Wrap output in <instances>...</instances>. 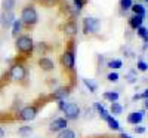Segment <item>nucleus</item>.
<instances>
[{"instance_id": "7", "label": "nucleus", "mask_w": 148, "mask_h": 138, "mask_svg": "<svg viewBox=\"0 0 148 138\" xmlns=\"http://www.w3.org/2000/svg\"><path fill=\"white\" fill-rule=\"evenodd\" d=\"M61 62H62V66L68 70H73L74 66H76V55H74V51L73 49H68L62 54L61 57Z\"/></svg>"}, {"instance_id": "25", "label": "nucleus", "mask_w": 148, "mask_h": 138, "mask_svg": "<svg viewBox=\"0 0 148 138\" xmlns=\"http://www.w3.org/2000/svg\"><path fill=\"white\" fill-rule=\"evenodd\" d=\"M136 34H138V37H141L145 43H148V33H147V28L145 27L141 26L139 28H136Z\"/></svg>"}, {"instance_id": "14", "label": "nucleus", "mask_w": 148, "mask_h": 138, "mask_svg": "<svg viewBox=\"0 0 148 138\" xmlns=\"http://www.w3.org/2000/svg\"><path fill=\"white\" fill-rule=\"evenodd\" d=\"M64 31L67 33V34H70V36H73V34H77V26H76V22H73V21H68V22H65L64 24Z\"/></svg>"}, {"instance_id": "3", "label": "nucleus", "mask_w": 148, "mask_h": 138, "mask_svg": "<svg viewBox=\"0 0 148 138\" xmlns=\"http://www.w3.org/2000/svg\"><path fill=\"white\" fill-rule=\"evenodd\" d=\"M27 76V70L25 67H24V64H21V62H16V64L10 66V70H9V77L12 80L15 82H21L24 80Z\"/></svg>"}, {"instance_id": "21", "label": "nucleus", "mask_w": 148, "mask_h": 138, "mask_svg": "<svg viewBox=\"0 0 148 138\" xmlns=\"http://www.w3.org/2000/svg\"><path fill=\"white\" fill-rule=\"evenodd\" d=\"M56 138H76V132L70 128H65L61 132H58V137Z\"/></svg>"}, {"instance_id": "24", "label": "nucleus", "mask_w": 148, "mask_h": 138, "mask_svg": "<svg viewBox=\"0 0 148 138\" xmlns=\"http://www.w3.org/2000/svg\"><path fill=\"white\" fill-rule=\"evenodd\" d=\"M107 66H108L111 70H119V68H121V66H123V61H121V59H110Z\"/></svg>"}, {"instance_id": "30", "label": "nucleus", "mask_w": 148, "mask_h": 138, "mask_svg": "<svg viewBox=\"0 0 148 138\" xmlns=\"http://www.w3.org/2000/svg\"><path fill=\"white\" fill-rule=\"evenodd\" d=\"M73 5H74V10H76L77 14H79V12L83 9L84 2H83V0H73Z\"/></svg>"}, {"instance_id": "9", "label": "nucleus", "mask_w": 148, "mask_h": 138, "mask_svg": "<svg viewBox=\"0 0 148 138\" xmlns=\"http://www.w3.org/2000/svg\"><path fill=\"white\" fill-rule=\"evenodd\" d=\"M14 21H15L14 10H3L2 12V15H0V24H2V27H5V28L12 27Z\"/></svg>"}, {"instance_id": "26", "label": "nucleus", "mask_w": 148, "mask_h": 138, "mask_svg": "<svg viewBox=\"0 0 148 138\" xmlns=\"http://www.w3.org/2000/svg\"><path fill=\"white\" fill-rule=\"evenodd\" d=\"M2 8L3 10H14L15 0H2Z\"/></svg>"}, {"instance_id": "20", "label": "nucleus", "mask_w": 148, "mask_h": 138, "mask_svg": "<svg viewBox=\"0 0 148 138\" xmlns=\"http://www.w3.org/2000/svg\"><path fill=\"white\" fill-rule=\"evenodd\" d=\"M33 134V128L31 126H19L18 128V135L21 138H28Z\"/></svg>"}, {"instance_id": "29", "label": "nucleus", "mask_w": 148, "mask_h": 138, "mask_svg": "<svg viewBox=\"0 0 148 138\" xmlns=\"http://www.w3.org/2000/svg\"><path fill=\"white\" fill-rule=\"evenodd\" d=\"M136 68H138L139 71H147V70H148V62L144 61V59H139V61L136 62Z\"/></svg>"}, {"instance_id": "27", "label": "nucleus", "mask_w": 148, "mask_h": 138, "mask_svg": "<svg viewBox=\"0 0 148 138\" xmlns=\"http://www.w3.org/2000/svg\"><path fill=\"white\" fill-rule=\"evenodd\" d=\"M133 5V0H120V8L123 10H129Z\"/></svg>"}, {"instance_id": "38", "label": "nucleus", "mask_w": 148, "mask_h": 138, "mask_svg": "<svg viewBox=\"0 0 148 138\" xmlns=\"http://www.w3.org/2000/svg\"><path fill=\"white\" fill-rule=\"evenodd\" d=\"M144 107H145V108H148V98H147V99H144Z\"/></svg>"}, {"instance_id": "15", "label": "nucleus", "mask_w": 148, "mask_h": 138, "mask_svg": "<svg viewBox=\"0 0 148 138\" xmlns=\"http://www.w3.org/2000/svg\"><path fill=\"white\" fill-rule=\"evenodd\" d=\"M132 12H133V15H139V17H145V8H144V5H141V3H133L132 5Z\"/></svg>"}, {"instance_id": "10", "label": "nucleus", "mask_w": 148, "mask_h": 138, "mask_svg": "<svg viewBox=\"0 0 148 138\" xmlns=\"http://www.w3.org/2000/svg\"><path fill=\"white\" fill-rule=\"evenodd\" d=\"M142 120H144V110L132 111L130 115L127 116V123L135 125V126H138L139 123H142Z\"/></svg>"}, {"instance_id": "12", "label": "nucleus", "mask_w": 148, "mask_h": 138, "mask_svg": "<svg viewBox=\"0 0 148 138\" xmlns=\"http://www.w3.org/2000/svg\"><path fill=\"white\" fill-rule=\"evenodd\" d=\"M105 122H107V125H108L110 129H113V131H120V123H119V120H117L113 115H110V116L105 119Z\"/></svg>"}, {"instance_id": "40", "label": "nucleus", "mask_w": 148, "mask_h": 138, "mask_svg": "<svg viewBox=\"0 0 148 138\" xmlns=\"http://www.w3.org/2000/svg\"><path fill=\"white\" fill-rule=\"evenodd\" d=\"M145 2H148V0H145Z\"/></svg>"}, {"instance_id": "18", "label": "nucleus", "mask_w": 148, "mask_h": 138, "mask_svg": "<svg viewBox=\"0 0 148 138\" xmlns=\"http://www.w3.org/2000/svg\"><path fill=\"white\" fill-rule=\"evenodd\" d=\"M21 30H22V21L21 19H15L14 24H12V36L18 37V34H21Z\"/></svg>"}, {"instance_id": "4", "label": "nucleus", "mask_w": 148, "mask_h": 138, "mask_svg": "<svg viewBox=\"0 0 148 138\" xmlns=\"http://www.w3.org/2000/svg\"><path fill=\"white\" fill-rule=\"evenodd\" d=\"M37 113H39V108H37V106H27V107H24L21 111H19V115H18V119L22 120V122H31L37 117Z\"/></svg>"}, {"instance_id": "16", "label": "nucleus", "mask_w": 148, "mask_h": 138, "mask_svg": "<svg viewBox=\"0 0 148 138\" xmlns=\"http://www.w3.org/2000/svg\"><path fill=\"white\" fill-rule=\"evenodd\" d=\"M121 111H123V106L116 101V103H111V107H110V115H113V116H119L121 115Z\"/></svg>"}, {"instance_id": "6", "label": "nucleus", "mask_w": 148, "mask_h": 138, "mask_svg": "<svg viewBox=\"0 0 148 138\" xmlns=\"http://www.w3.org/2000/svg\"><path fill=\"white\" fill-rule=\"evenodd\" d=\"M99 26H101L99 19L88 17V18L83 19V33L84 34H95L98 30H99Z\"/></svg>"}, {"instance_id": "36", "label": "nucleus", "mask_w": 148, "mask_h": 138, "mask_svg": "<svg viewBox=\"0 0 148 138\" xmlns=\"http://www.w3.org/2000/svg\"><path fill=\"white\" fill-rule=\"evenodd\" d=\"M120 138H132V137H130L129 134H125V132H123V134L120 135Z\"/></svg>"}, {"instance_id": "11", "label": "nucleus", "mask_w": 148, "mask_h": 138, "mask_svg": "<svg viewBox=\"0 0 148 138\" xmlns=\"http://www.w3.org/2000/svg\"><path fill=\"white\" fill-rule=\"evenodd\" d=\"M39 66L43 71H52L55 68V62L51 59V58H47V57H42L39 59Z\"/></svg>"}, {"instance_id": "19", "label": "nucleus", "mask_w": 148, "mask_h": 138, "mask_svg": "<svg viewBox=\"0 0 148 138\" xmlns=\"http://www.w3.org/2000/svg\"><path fill=\"white\" fill-rule=\"evenodd\" d=\"M119 92H116V91H108V92H104V99H107V101H110V103H116V101H119Z\"/></svg>"}, {"instance_id": "34", "label": "nucleus", "mask_w": 148, "mask_h": 138, "mask_svg": "<svg viewBox=\"0 0 148 138\" xmlns=\"http://www.w3.org/2000/svg\"><path fill=\"white\" fill-rule=\"evenodd\" d=\"M42 2L45 3V5H47V6H51V5H53V3H56L58 0H42Z\"/></svg>"}, {"instance_id": "39", "label": "nucleus", "mask_w": 148, "mask_h": 138, "mask_svg": "<svg viewBox=\"0 0 148 138\" xmlns=\"http://www.w3.org/2000/svg\"><path fill=\"white\" fill-rule=\"evenodd\" d=\"M147 33H148V28H147Z\"/></svg>"}, {"instance_id": "35", "label": "nucleus", "mask_w": 148, "mask_h": 138, "mask_svg": "<svg viewBox=\"0 0 148 138\" xmlns=\"http://www.w3.org/2000/svg\"><path fill=\"white\" fill-rule=\"evenodd\" d=\"M141 98H142V99H147V98H148V89H144V92L141 94Z\"/></svg>"}, {"instance_id": "33", "label": "nucleus", "mask_w": 148, "mask_h": 138, "mask_svg": "<svg viewBox=\"0 0 148 138\" xmlns=\"http://www.w3.org/2000/svg\"><path fill=\"white\" fill-rule=\"evenodd\" d=\"M67 106V103H65V99H58V108L62 111L64 110V107Z\"/></svg>"}, {"instance_id": "5", "label": "nucleus", "mask_w": 148, "mask_h": 138, "mask_svg": "<svg viewBox=\"0 0 148 138\" xmlns=\"http://www.w3.org/2000/svg\"><path fill=\"white\" fill-rule=\"evenodd\" d=\"M62 113L65 115L64 117H65L67 120H77V119L80 117L82 110H80V107H79L76 103H67V106L64 107Z\"/></svg>"}, {"instance_id": "22", "label": "nucleus", "mask_w": 148, "mask_h": 138, "mask_svg": "<svg viewBox=\"0 0 148 138\" xmlns=\"http://www.w3.org/2000/svg\"><path fill=\"white\" fill-rule=\"evenodd\" d=\"M67 95H68L67 88H58V89L53 92V98H56V99H65Z\"/></svg>"}, {"instance_id": "8", "label": "nucleus", "mask_w": 148, "mask_h": 138, "mask_svg": "<svg viewBox=\"0 0 148 138\" xmlns=\"http://www.w3.org/2000/svg\"><path fill=\"white\" fill-rule=\"evenodd\" d=\"M68 126V120L65 117H56L49 123V131L51 132H61Z\"/></svg>"}, {"instance_id": "32", "label": "nucleus", "mask_w": 148, "mask_h": 138, "mask_svg": "<svg viewBox=\"0 0 148 138\" xmlns=\"http://www.w3.org/2000/svg\"><path fill=\"white\" fill-rule=\"evenodd\" d=\"M135 134H145V131H147V128L145 126H135Z\"/></svg>"}, {"instance_id": "31", "label": "nucleus", "mask_w": 148, "mask_h": 138, "mask_svg": "<svg viewBox=\"0 0 148 138\" xmlns=\"http://www.w3.org/2000/svg\"><path fill=\"white\" fill-rule=\"evenodd\" d=\"M135 74H136L135 71H130V73L127 74V82H129V83H133V82H135V79H136V76H135Z\"/></svg>"}, {"instance_id": "13", "label": "nucleus", "mask_w": 148, "mask_h": 138, "mask_svg": "<svg viewBox=\"0 0 148 138\" xmlns=\"http://www.w3.org/2000/svg\"><path fill=\"white\" fill-rule=\"evenodd\" d=\"M142 22H144V17H139V15H133L130 19H129V24H130V27L133 30H136L142 26Z\"/></svg>"}, {"instance_id": "23", "label": "nucleus", "mask_w": 148, "mask_h": 138, "mask_svg": "<svg viewBox=\"0 0 148 138\" xmlns=\"http://www.w3.org/2000/svg\"><path fill=\"white\" fill-rule=\"evenodd\" d=\"M83 83H84V86L89 89V92H96V89H98L96 82H93L92 79H83Z\"/></svg>"}, {"instance_id": "2", "label": "nucleus", "mask_w": 148, "mask_h": 138, "mask_svg": "<svg viewBox=\"0 0 148 138\" xmlns=\"http://www.w3.org/2000/svg\"><path fill=\"white\" fill-rule=\"evenodd\" d=\"M21 21L22 24H25V26H34L37 24L39 21V14H37V10L34 6H25L21 12Z\"/></svg>"}, {"instance_id": "28", "label": "nucleus", "mask_w": 148, "mask_h": 138, "mask_svg": "<svg viewBox=\"0 0 148 138\" xmlns=\"http://www.w3.org/2000/svg\"><path fill=\"white\" fill-rule=\"evenodd\" d=\"M119 79H120V76H119V73H116V71H111L108 76H107V80L108 82H111V83H116V82H119Z\"/></svg>"}, {"instance_id": "37", "label": "nucleus", "mask_w": 148, "mask_h": 138, "mask_svg": "<svg viewBox=\"0 0 148 138\" xmlns=\"http://www.w3.org/2000/svg\"><path fill=\"white\" fill-rule=\"evenodd\" d=\"M0 138H5V129L0 128Z\"/></svg>"}, {"instance_id": "17", "label": "nucleus", "mask_w": 148, "mask_h": 138, "mask_svg": "<svg viewBox=\"0 0 148 138\" xmlns=\"http://www.w3.org/2000/svg\"><path fill=\"white\" fill-rule=\"evenodd\" d=\"M95 108L98 110V115H99V117L102 119V120H105L108 116H110V111L102 106V104H99V103H95Z\"/></svg>"}, {"instance_id": "1", "label": "nucleus", "mask_w": 148, "mask_h": 138, "mask_svg": "<svg viewBox=\"0 0 148 138\" xmlns=\"http://www.w3.org/2000/svg\"><path fill=\"white\" fill-rule=\"evenodd\" d=\"M15 46L18 52L25 55H30L34 51V42L30 36H18L15 40Z\"/></svg>"}]
</instances>
